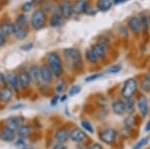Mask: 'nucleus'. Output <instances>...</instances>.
<instances>
[{
	"mask_svg": "<svg viewBox=\"0 0 150 149\" xmlns=\"http://www.w3.org/2000/svg\"><path fill=\"white\" fill-rule=\"evenodd\" d=\"M47 65L53 72L55 77H60L63 73V65L60 56L56 52H50L47 55Z\"/></svg>",
	"mask_w": 150,
	"mask_h": 149,
	"instance_id": "nucleus-1",
	"label": "nucleus"
},
{
	"mask_svg": "<svg viewBox=\"0 0 150 149\" xmlns=\"http://www.w3.org/2000/svg\"><path fill=\"white\" fill-rule=\"evenodd\" d=\"M63 55L68 61L71 62L72 66H73L75 69L80 70L82 68V66H83L82 55H81V52L79 51L77 48H65L63 50Z\"/></svg>",
	"mask_w": 150,
	"mask_h": 149,
	"instance_id": "nucleus-2",
	"label": "nucleus"
},
{
	"mask_svg": "<svg viewBox=\"0 0 150 149\" xmlns=\"http://www.w3.org/2000/svg\"><path fill=\"white\" fill-rule=\"evenodd\" d=\"M46 23V13L43 9H36L30 18V25L34 30H40Z\"/></svg>",
	"mask_w": 150,
	"mask_h": 149,
	"instance_id": "nucleus-3",
	"label": "nucleus"
},
{
	"mask_svg": "<svg viewBox=\"0 0 150 149\" xmlns=\"http://www.w3.org/2000/svg\"><path fill=\"white\" fill-rule=\"evenodd\" d=\"M137 90V81L135 78H129L125 81L124 85L121 90V95L123 98L127 99V98H131L135 94Z\"/></svg>",
	"mask_w": 150,
	"mask_h": 149,
	"instance_id": "nucleus-4",
	"label": "nucleus"
},
{
	"mask_svg": "<svg viewBox=\"0 0 150 149\" xmlns=\"http://www.w3.org/2000/svg\"><path fill=\"white\" fill-rule=\"evenodd\" d=\"M57 8L64 19H69L70 17H72L74 13L73 3L70 0H61L58 4Z\"/></svg>",
	"mask_w": 150,
	"mask_h": 149,
	"instance_id": "nucleus-5",
	"label": "nucleus"
},
{
	"mask_svg": "<svg viewBox=\"0 0 150 149\" xmlns=\"http://www.w3.org/2000/svg\"><path fill=\"white\" fill-rule=\"evenodd\" d=\"M117 138V132L112 128H108L100 133V140L106 144H112Z\"/></svg>",
	"mask_w": 150,
	"mask_h": 149,
	"instance_id": "nucleus-6",
	"label": "nucleus"
},
{
	"mask_svg": "<svg viewBox=\"0 0 150 149\" xmlns=\"http://www.w3.org/2000/svg\"><path fill=\"white\" fill-rule=\"evenodd\" d=\"M40 77L41 81L45 84H49L52 82L53 72L49 68V66L46 65V64H43V65L40 66Z\"/></svg>",
	"mask_w": 150,
	"mask_h": 149,
	"instance_id": "nucleus-7",
	"label": "nucleus"
},
{
	"mask_svg": "<svg viewBox=\"0 0 150 149\" xmlns=\"http://www.w3.org/2000/svg\"><path fill=\"white\" fill-rule=\"evenodd\" d=\"M6 80L7 84L9 85V87L12 90H14L15 92H17L20 89V83H19V78L18 75L14 72H9L6 74Z\"/></svg>",
	"mask_w": 150,
	"mask_h": 149,
	"instance_id": "nucleus-8",
	"label": "nucleus"
},
{
	"mask_svg": "<svg viewBox=\"0 0 150 149\" xmlns=\"http://www.w3.org/2000/svg\"><path fill=\"white\" fill-rule=\"evenodd\" d=\"M14 29H15V23H13L10 20H4L0 22V32L4 36L13 35Z\"/></svg>",
	"mask_w": 150,
	"mask_h": 149,
	"instance_id": "nucleus-9",
	"label": "nucleus"
},
{
	"mask_svg": "<svg viewBox=\"0 0 150 149\" xmlns=\"http://www.w3.org/2000/svg\"><path fill=\"white\" fill-rule=\"evenodd\" d=\"M137 106H138L139 112L142 117H146L149 112V102L148 98L146 96L142 95L139 97L138 101H137Z\"/></svg>",
	"mask_w": 150,
	"mask_h": 149,
	"instance_id": "nucleus-10",
	"label": "nucleus"
},
{
	"mask_svg": "<svg viewBox=\"0 0 150 149\" xmlns=\"http://www.w3.org/2000/svg\"><path fill=\"white\" fill-rule=\"evenodd\" d=\"M128 27L130 28V30H131L134 34L139 35L140 32H141V29H142L141 23H140V19L138 17H136V16L130 17L129 20H128Z\"/></svg>",
	"mask_w": 150,
	"mask_h": 149,
	"instance_id": "nucleus-11",
	"label": "nucleus"
},
{
	"mask_svg": "<svg viewBox=\"0 0 150 149\" xmlns=\"http://www.w3.org/2000/svg\"><path fill=\"white\" fill-rule=\"evenodd\" d=\"M93 51L97 55L99 59L105 58L106 54H107V45L104 42H97L92 46Z\"/></svg>",
	"mask_w": 150,
	"mask_h": 149,
	"instance_id": "nucleus-12",
	"label": "nucleus"
},
{
	"mask_svg": "<svg viewBox=\"0 0 150 149\" xmlns=\"http://www.w3.org/2000/svg\"><path fill=\"white\" fill-rule=\"evenodd\" d=\"M15 138V131L9 129L8 127H4L0 130V139L4 142H11Z\"/></svg>",
	"mask_w": 150,
	"mask_h": 149,
	"instance_id": "nucleus-13",
	"label": "nucleus"
},
{
	"mask_svg": "<svg viewBox=\"0 0 150 149\" xmlns=\"http://www.w3.org/2000/svg\"><path fill=\"white\" fill-rule=\"evenodd\" d=\"M29 75H30V78H31V81H32L34 84H38L41 81V77H40V67L38 65H33L30 66L29 68Z\"/></svg>",
	"mask_w": 150,
	"mask_h": 149,
	"instance_id": "nucleus-14",
	"label": "nucleus"
},
{
	"mask_svg": "<svg viewBox=\"0 0 150 149\" xmlns=\"http://www.w3.org/2000/svg\"><path fill=\"white\" fill-rule=\"evenodd\" d=\"M69 138L71 139L72 141L74 142H77V143H80L82 141L85 140L86 138V134L84 133L81 129L79 128H75L73 129L71 132L69 133Z\"/></svg>",
	"mask_w": 150,
	"mask_h": 149,
	"instance_id": "nucleus-15",
	"label": "nucleus"
},
{
	"mask_svg": "<svg viewBox=\"0 0 150 149\" xmlns=\"http://www.w3.org/2000/svg\"><path fill=\"white\" fill-rule=\"evenodd\" d=\"M18 78H19V83H20L21 88H27L29 87V85L32 83L30 75H29V72L26 70L20 71V73H19V75H18Z\"/></svg>",
	"mask_w": 150,
	"mask_h": 149,
	"instance_id": "nucleus-16",
	"label": "nucleus"
},
{
	"mask_svg": "<svg viewBox=\"0 0 150 149\" xmlns=\"http://www.w3.org/2000/svg\"><path fill=\"white\" fill-rule=\"evenodd\" d=\"M14 37L18 40H24L28 35V29L26 26H20L15 24V29H14L13 33Z\"/></svg>",
	"mask_w": 150,
	"mask_h": 149,
	"instance_id": "nucleus-17",
	"label": "nucleus"
},
{
	"mask_svg": "<svg viewBox=\"0 0 150 149\" xmlns=\"http://www.w3.org/2000/svg\"><path fill=\"white\" fill-rule=\"evenodd\" d=\"M12 96H13V90L8 86H5L0 90V101L8 103L12 99Z\"/></svg>",
	"mask_w": 150,
	"mask_h": 149,
	"instance_id": "nucleus-18",
	"label": "nucleus"
},
{
	"mask_svg": "<svg viewBox=\"0 0 150 149\" xmlns=\"http://www.w3.org/2000/svg\"><path fill=\"white\" fill-rule=\"evenodd\" d=\"M112 111L116 115H122L125 113V103L120 99H116L112 103Z\"/></svg>",
	"mask_w": 150,
	"mask_h": 149,
	"instance_id": "nucleus-19",
	"label": "nucleus"
},
{
	"mask_svg": "<svg viewBox=\"0 0 150 149\" xmlns=\"http://www.w3.org/2000/svg\"><path fill=\"white\" fill-rule=\"evenodd\" d=\"M54 138L58 143H65L69 139V132L68 130H66V129L61 128L56 131V133H55V135H54Z\"/></svg>",
	"mask_w": 150,
	"mask_h": 149,
	"instance_id": "nucleus-20",
	"label": "nucleus"
},
{
	"mask_svg": "<svg viewBox=\"0 0 150 149\" xmlns=\"http://www.w3.org/2000/svg\"><path fill=\"white\" fill-rule=\"evenodd\" d=\"M63 20L64 18L62 17V15L60 14L59 10H56V12H54L52 15L51 19H50V26L51 27H59V26L62 25V23H63Z\"/></svg>",
	"mask_w": 150,
	"mask_h": 149,
	"instance_id": "nucleus-21",
	"label": "nucleus"
},
{
	"mask_svg": "<svg viewBox=\"0 0 150 149\" xmlns=\"http://www.w3.org/2000/svg\"><path fill=\"white\" fill-rule=\"evenodd\" d=\"M88 5L86 0H77L73 4V11L75 14H81L85 13L86 7Z\"/></svg>",
	"mask_w": 150,
	"mask_h": 149,
	"instance_id": "nucleus-22",
	"label": "nucleus"
},
{
	"mask_svg": "<svg viewBox=\"0 0 150 149\" xmlns=\"http://www.w3.org/2000/svg\"><path fill=\"white\" fill-rule=\"evenodd\" d=\"M113 5V1L112 0H97L96 2V7L99 11L106 12L108 10H110V8Z\"/></svg>",
	"mask_w": 150,
	"mask_h": 149,
	"instance_id": "nucleus-23",
	"label": "nucleus"
},
{
	"mask_svg": "<svg viewBox=\"0 0 150 149\" xmlns=\"http://www.w3.org/2000/svg\"><path fill=\"white\" fill-rule=\"evenodd\" d=\"M20 125V120H19L18 117H10V118L6 120V127H8L9 129L13 131H17Z\"/></svg>",
	"mask_w": 150,
	"mask_h": 149,
	"instance_id": "nucleus-24",
	"label": "nucleus"
},
{
	"mask_svg": "<svg viewBox=\"0 0 150 149\" xmlns=\"http://www.w3.org/2000/svg\"><path fill=\"white\" fill-rule=\"evenodd\" d=\"M16 132H17V135L19 138L25 139L30 135V128H29V126L26 125V124H21Z\"/></svg>",
	"mask_w": 150,
	"mask_h": 149,
	"instance_id": "nucleus-25",
	"label": "nucleus"
},
{
	"mask_svg": "<svg viewBox=\"0 0 150 149\" xmlns=\"http://www.w3.org/2000/svg\"><path fill=\"white\" fill-rule=\"evenodd\" d=\"M85 57H86V60L91 64H96L98 62L99 58L97 57V55L95 54V52L93 51L92 48L88 49L87 51L85 52Z\"/></svg>",
	"mask_w": 150,
	"mask_h": 149,
	"instance_id": "nucleus-26",
	"label": "nucleus"
},
{
	"mask_svg": "<svg viewBox=\"0 0 150 149\" xmlns=\"http://www.w3.org/2000/svg\"><path fill=\"white\" fill-rule=\"evenodd\" d=\"M124 103H125V112H127L128 114H132L135 109V102L132 99V97L127 98Z\"/></svg>",
	"mask_w": 150,
	"mask_h": 149,
	"instance_id": "nucleus-27",
	"label": "nucleus"
},
{
	"mask_svg": "<svg viewBox=\"0 0 150 149\" xmlns=\"http://www.w3.org/2000/svg\"><path fill=\"white\" fill-rule=\"evenodd\" d=\"M139 19H140V23H141V26H142V30L147 31L150 26V19L148 18V16L141 15V17Z\"/></svg>",
	"mask_w": 150,
	"mask_h": 149,
	"instance_id": "nucleus-28",
	"label": "nucleus"
},
{
	"mask_svg": "<svg viewBox=\"0 0 150 149\" xmlns=\"http://www.w3.org/2000/svg\"><path fill=\"white\" fill-rule=\"evenodd\" d=\"M35 5V1L34 0H31V1H27L25 3H23V5L21 6V10H22L24 13H27V12H30L32 10V8Z\"/></svg>",
	"mask_w": 150,
	"mask_h": 149,
	"instance_id": "nucleus-29",
	"label": "nucleus"
},
{
	"mask_svg": "<svg viewBox=\"0 0 150 149\" xmlns=\"http://www.w3.org/2000/svg\"><path fill=\"white\" fill-rule=\"evenodd\" d=\"M149 142V137L148 136H146V137H142L138 142H136L134 144V146H133V149H141L143 148L146 144H148Z\"/></svg>",
	"mask_w": 150,
	"mask_h": 149,
	"instance_id": "nucleus-30",
	"label": "nucleus"
},
{
	"mask_svg": "<svg viewBox=\"0 0 150 149\" xmlns=\"http://www.w3.org/2000/svg\"><path fill=\"white\" fill-rule=\"evenodd\" d=\"M27 22H28V19L26 17L25 14H20V15H18L15 20L16 25H20V26H26L27 25Z\"/></svg>",
	"mask_w": 150,
	"mask_h": 149,
	"instance_id": "nucleus-31",
	"label": "nucleus"
},
{
	"mask_svg": "<svg viewBox=\"0 0 150 149\" xmlns=\"http://www.w3.org/2000/svg\"><path fill=\"white\" fill-rule=\"evenodd\" d=\"M121 69H122L121 65H119V64H116V65L110 66L109 68L107 69V72L109 74H117V73H119V72L121 71Z\"/></svg>",
	"mask_w": 150,
	"mask_h": 149,
	"instance_id": "nucleus-32",
	"label": "nucleus"
},
{
	"mask_svg": "<svg viewBox=\"0 0 150 149\" xmlns=\"http://www.w3.org/2000/svg\"><path fill=\"white\" fill-rule=\"evenodd\" d=\"M81 126H82V128H84L86 131H88L89 133H94V129H93V126L91 125L90 123H89L88 121H86V120H84V121H82L81 122Z\"/></svg>",
	"mask_w": 150,
	"mask_h": 149,
	"instance_id": "nucleus-33",
	"label": "nucleus"
},
{
	"mask_svg": "<svg viewBox=\"0 0 150 149\" xmlns=\"http://www.w3.org/2000/svg\"><path fill=\"white\" fill-rule=\"evenodd\" d=\"M80 91H81V86L80 85H73L69 89L68 95L69 96H75L76 94H78Z\"/></svg>",
	"mask_w": 150,
	"mask_h": 149,
	"instance_id": "nucleus-34",
	"label": "nucleus"
},
{
	"mask_svg": "<svg viewBox=\"0 0 150 149\" xmlns=\"http://www.w3.org/2000/svg\"><path fill=\"white\" fill-rule=\"evenodd\" d=\"M65 88H66V82H65V81L60 80L59 82L57 83L56 87H55V91L58 93H61L65 90Z\"/></svg>",
	"mask_w": 150,
	"mask_h": 149,
	"instance_id": "nucleus-35",
	"label": "nucleus"
},
{
	"mask_svg": "<svg viewBox=\"0 0 150 149\" xmlns=\"http://www.w3.org/2000/svg\"><path fill=\"white\" fill-rule=\"evenodd\" d=\"M102 73H96V74H92V75H89L88 77L85 78V81L86 82H92V81H95L99 79L100 77H102Z\"/></svg>",
	"mask_w": 150,
	"mask_h": 149,
	"instance_id": "nucleus-36",
	"label": "nucleus"
},
{
	"mask_svg": "<svg viewBox=\"0 0 150 149\" xmlns=\"http://www.w3.org/2000/svg\"><path fill=\"white\" fill-rule=\"evenodd\" d=\"M20 48H21V50H23V51H29V50H31L33 48V44L32 43H27V44L22 45Z\"/></svg>",
	"mask_w": 150,
	"mask_h": 149,
	"instance_id": "nucleus-37",
	"label": "nucleus"
},
{
	"mask_svg": "<svg viewBox=\"0 0 150 149\" xmlns=\"http://www.w3.org/2000/svg\"><path fill=\"white\" fill-rule=\"evenodd\" d=\"M6 43V36H4L0 32V47H2Z\"/></svg>",
	"mask_w": 150,
	"mask_h": 149,
	"instance_id": "nucleus-38",
	"label": "nucleus"
},
{
	"mask_svg": "<svg viewBox=\"0 0 150 149\" xmlns=\"http://www.w3.org/2000/svg\"><path fill=\"white\" fill-rule=\"evenodd\" d=\"M52 149H68V148L66 147V145L64 143H58Z\"/></svg>",
	"mask_w": 150,
	"mask_h": 149,
	"instance_id": "nucleus-39",
	"label": "nucleus"
},
{
	"mask_svg": "<svg viewBox=\"0 0 150 149\" xmlns=\"http://www.w3.org/2000/svg\"><path fill=\"white\" fill-rule=\"evenodd\" d=\"M26 144H25V142H24V139H22V138H19V140L16 142V146H18V147H21L22 148L23 146H25Z\"/></svg>",
	"mask_w": 150,
	"mask_h": 149,
	"instance_id": "nucleus-40",
	"label": "nucleus"
},
{
	"mask_svg": "<svg viewBox=\"0 0 150 149\" xmlns=\"http://www.w3.org/2000/svg\"><path fill=\"white\" fill-rule=\"evenodd\" d=\"M87 149H103L102 148V146L100 145V144H98V143H94L92 144L91 146H89Z\"/></svg>",
	"mask_w": 150,
	"mask_h": 149,
	"instance_id": "nucleus-41",
	"label": "nucleus"
},
{
	"mask_svg": "<svg viewBox=\"0 0 150 149\" xmlns=\"http://www.w3.org/2000/svg\"><path fill=\"white\" fill-rule=\"evenodd\" d=\"M58 100H59L58 96H55L54 98H52V100H51V105H56V104H57V102H58Z\"/></svg>",
	"mask_w": 150,
	"mask_h": 149,
	"instance_id": "nucleus-42",
	"label": "nucleus"
},
{
	"mask_svg": "<svg viewBox=\"0 0 150 149\" xmlns=\"http://www.w3.org/2000/svg\"><path fill=\"white\" fill-rule=\"evenodd\" d=\"M112 1L114 4H121V3H123V2L126 1V0H112Z\"/></svg>",
	"mask_w": 150,
	"mask_h": 149,
	"instance_id": "nucleus-43",
	"label": "nucleus"
},
{
	"mask_svg": "<svg viewBox=\"0 0 150 149\" xmlns=\"http://www.w3.org/2000/svg\"><path fill=\"white\" fill-rule=\"evenodd\" d=\"M145 131H147V132L150 131V120H149L148 122H147L146 126H145Z\"/></svg>",
	"mask_w": 150,
	"mask_h": 149,
	"instance_id": "nucleus-44",
	"label": "nucleus"
},
{
	"mask_svg": "<svg viewBox=\"0 0 150 149\" xmlns=\"http://www.w3.org/2000/svg\"><path fill=\"white\" fill-rule=\"evenodd\" d=\"M21 149H33V148L31 147V146H29V145H25V146H23Z\"/></svg>",
	"mask_w": 150,
	"mask_h": 149,
	"instance_id": "nucleus-45",
	"label": "nucleus"
},
{
	"mask_svg": "<svg viewBox=\"0 0 150 149\" xmlns=\"http://www.w3.org/2000/svg\"><path fill=\"white\" fill-rule=\"evenodd\" d=\"M146 80H148L149 82H150V73H149V74H147V76H146Z\"/></svg>",
	"mask_w": 150,
	"mask_h": 149,
	"instance_id": "nucleus-46",
	"label": "nucleus"
}]
</instances>
